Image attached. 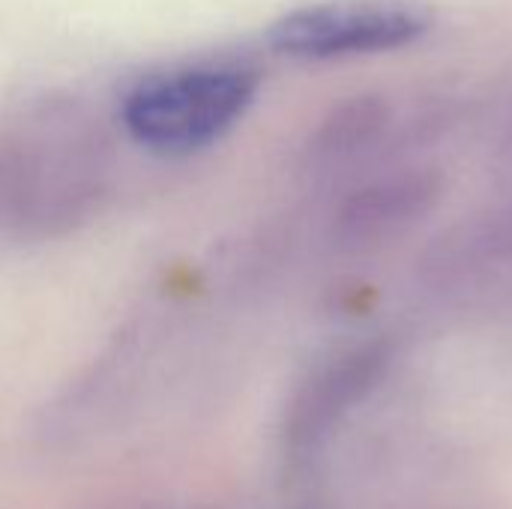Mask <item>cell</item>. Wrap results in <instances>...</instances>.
Returning <instances> with one entry per match:
<instances>
[{"label":"cell","instance_id":"6da1fadb","mask_svg":"<svg viewBox=\"0 0 512 509\" xmlns=\"http://www.w3.org/2000/svg\"><path fill=\"white\" fill-rule=\"evenodd\" d=\"M102 141L72 114H42L0 138V231L42 240L72 231L102 201Z\"/></svg>","mask_w":512,"mask_h":509},{"label":"cell","instance_id":"7a4b0ae2","mask_svg":"<svg viewBox=\"0 0 512 509\" xmlns=\"http://www.w3.org/2000/svg\"><path fill=\"white\" fill-rule=\"evenodd\" d=\"M258 87V69L240 60L174 66L126 90L120 123L156 156H189L225 138L252 108Z\"/></svg>","mask_w":512,"mask_h":509},{"label":"cell","instance_id":"3957f363","mask_svg":"<svg viewBox=\"0 0 512 509\" xmlns=\"http://www.w3.org/2000/svg\"><path fill=\"white\" fill-rule=\"evenodd\" d=\"M429 27V9L411 0H330L285 12L267 39L294 60H345L408 48Z\"/></svg>","mask_w":512,"mask_h":509},{"label":"cell","instance_id":"277c9868","mask_svg":"<svg viewBox=\"0 0 512 509\" xmlns=\"http://www.w3.org/2000/svg\"><path fill=\"white\" fill-rule=\"evenodd\" d=\"M441 195V180L429 171H402L354 189L333 222L342 246H375L414 228L432 213Z\"/></svg>","mask_w":512,"mask_h":509},{"label":"cell","instance_id":"5b68a950","mask_svg":"<svg viewBox=\"0 0 512 509\" xmlns=\"http://www.w3.org/2000/svg\"><path fill=\"white\" fill-rule=\"evenodd\" d=\"M384 348L363 345L324 363L297 393L288 414V450L306 453L384 372Z\"/></svg>","mask_w":512,"mask_h":509},{"label":"cell","instance_id":"8992f818","mask_svg":"<svg viewBox=\"0 0 512 509\" xmlns=\"http://www.w3.org/2000/svg\"><path fill=\"white\" fill-rule=\"evenodd\" d=\"M387 123H390V105L381 96L366 93V96L345 99L315 129L306 150L309 168L318 174H330L357 162L384 138Z\"/></svg>","mask_w":512,"mask_h":509}]
</instances>
